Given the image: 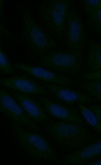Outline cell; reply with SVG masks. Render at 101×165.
I'll return each mask as SVG.
<instances>
[{"label": "cell", "instance_id": "obj_21", "mask_svg": "<svg viewBox=\"0 0 101 165\" xmlns=\"http://www.w3.org/2000/svg\"><path fill=\"white\" fill-rule=\"evenodd\" d=\"M85 165H101V159L96 161H93L86 164Z\"/></svg>", "mask_w": 101, "mask_h": 165}, {"label": "cell", "instance_id": "obj_20", "mask_svg": "<svg viewBox=\"0 0 101 165\" xmlns=\"http://www.w3.org/2000/svg\"><path fill=\"white\" fill-rule=\"evenodd\" d=\"M87 107L101 122V105L94 104L88 105Z\"/></svg>", "mask_w": 101, "mask_h": 165}, {"label": "cell", "instance_id": "obj_9", "mask_svg": "<svg viewBox=\"0 0 101 165\" xmlns=\"http://www.w3.org/2000/svg\"><path fill=\"white\" fill-rule=\"evenodd\" d=\"M0 85L12 91L29 95L41 94L48 91L43 83L24 75H17L1 78Z\"/></svg>", "mask_w": 101, "mask_h": 165}, {"label": "cell", "instance_id": "obj_19", "mask_svg": "<svg viewBox=\"0 0 101 165\" xmlns=\"http://www.w3.org/2000/svg\"><path fill=\"white\" fill-rule=\"evenodd\" d=\"M80 78L87 80H101V69L82 74Z\"/></svg>", "mask_w": 101, "mask_h": 165}, {"label": "cell", "instance_id": "obj_17", "mask_svg": "<svg viewBox=\"0 0 101 165\" xmlns=\"http://www.w3.org/2000/svg\"><path fill=\"white\" fill-rule=\"evenodd\" d=\"M77 105L85 121L101 135V122L87 106L83 104H78Z\"/></svg>", "mask_w": 101, "mask_h": 165}, {"label": "cell", "instance_id": "obj_13", "mask_svg": "<svg viewBox=\"0 0 101 165\" xmlns=\"http://www.w3.org/2000/svg\"><path fill=\"white\" fill-rule=\"evenodd\" d=\"M11 93L24 110L35 121L45 123L50 121V117L38 99L13 91Z\"/></svg>", "mask_w": 101, "mask_h": 165}, {"label": "cell", "instance_id": "obj_3", "mask_svg": "<svg viewBox=\"0 0 101 165\" xmlns=\"http://www.w3.org/2000/svg\"><path fill=\"white\" fill-rule=\"evenodd\" d=\"M24 40L30 53L37 55L58 46L51 34L35 21L29 11L23 14Z\"/></svg>", "mask_w": 101, "mask_h": 165}, {"label": "cell", "instance_id": "obj_1", "mask_svg": "<svg viewBox=\"0 0 101 165\" xmlns=\"http://www.w3.org/2000/svg\"><path fill=\"white\" fill-rule=\"evenodd\" d=\"M45 132L63 148L81 147L91 138L89 130L81 125L63 121H50L44 123Z\"/></svg>", "mask_w": 101, "mask_h": 165}, {"label": "cell", "instance_id": "obj_15", "mask_svg": "<svg viewBox=\"0 0 101 165\" xmlns=\"http://www.w3.org/2000/svg\"><path fill=\"white\" fill-rule=\"evenodd\" d=\"M87 67L92 71L101 69V44L93 40L88 46Z\"/></svg>", "mask_w": 101, "mask_h": 165}, {"label": "cell", "instance_id": "obj_14", "mask_svg": "<svg viewBox=\"0 0 101 165\" xmlns=\"http://www.w3.org/2000/svg\"><path fill=\"white\" fill-rule=\"evenodd\" d=\"M84 11L90 19L92 29L101 38V0H83Z\"/></svg>", "mask_w": 101, "mask_h": 165}, {"label": "cell", "instance_id": "obj_16", "mask_svg": "<svg viewBox=\"0 0 101 165\" xmlns=\"http://www.w3.org/2000/svg\"><path fill=\"white\" fill-rule=\"evenodd\" d=\"M80 84L87 94L101 104V80H87Z\"/></svg>", "mask_w": 101, "mask_h": 165}, {"label": "cell", "instance_id": "obj_12", "mask_svg": "<svg viewBox=\"0 0 101 165\" xmlns=\"http://www.w3.org/2000/svg\"><path fill=\"white\" fill-rule=\"evenodd\" d=\"M43 84L60 102L72 106L78 104L92 102L95 100L89 95L64 85L43 82Z\"/></svg>", "mask_w": 101, "mask_h": 165}, {"label": "cell", "instance_id": "obj_4", "mask_svg": "<svg viewBox=\"0 0 101 165\" xmlns=\"http://www.w3.org/2000/svg\"><path fill=\"white\" fill-rule=\"evenodd\" d=\"M41 67L60 74L80 72L84 65L81 53L69 50H55L48 52L41 60Z\"/></svg>", "mask_w": 101, "mask_h": 165}, {"label": "cell", "instance_id": "obj_18", "mask_svg": "<svg viewBox=\"0 0 101 165\" xmlns=\"http://www.w3.org/2000/svg\"><path fill=\"white\" fill-rule=\"evenodd\" d=\"M0 68L1 71L7 74H13L15 72V68L6 53L1 48L0 49Z\"/></svg>", "mask_w": 101, "mask_h": 165}, {"label": "cell", "instance_id": "obj_11", "mask_svg": "<svg viewBox=\"0 0 101 165\" xmlns=\"http://www.w3.org/2000/svg\"><path fill=\"white\" fill-rule=\"evenodd\" d=\"M15 67L31 77L43 82L70 86L72 82L63 74L56 72L42 67L27 65L23 63H14Z\"/></svg>", "mask_w": 101, "mask_h": 165}, {"label": "cell", "instance_id": "obj_7", "mask_svg": "<svg viewBox=\"0 0 101 165\" xmlns=\"http://www.w3.org/2000/svg\"><path fill=\"white\" fill-rule=\"evenodd\" d=\"M46 113L51 118L60 121L85 125L86 122L79 110L72 106L64 104L58 100L48 97L38 98Z\"/></svg>", "mask_w": 101, "mask_h": 165}, {"label": "cell", "instance_id": "obj_6", "mask_svg": "<svg viewBox=\"0 0 101 165\" xmlns=\"http://www.w3.org/2000/svg\"><path fill=\"white\" fill-rule=\"evenodd\" d=\"M0 111L10 121L31 130H38L36 122L24 110L16 98L7 90L0 89Z\"/></svg>", "mask_w": 101, "mask_h": 165}, {"label": "cell", "instance_id": "obj_2", "mask_svg": "<svg viewBox=\"0 0 101 165\" xmlns=\"http://www.w3.org/2000/svg\"><path fill=\"white\" fill-rule=\"evenodd\" d=\"M13 129L20 149L30 157L43 161L57 158L56 151L42 134L18 126Z\"/></svg>", "mask_w": 101, "mask_h": 165}, {"label": "cell", "instance_id": "obj_8", "mask_svg": "<svg viewBox=\"0 0 101 165\" xmlns=\"http://www.w3.org/2000/svg\"><path fill=\"white\" fill-rule=\"evenodd\" d=\"M65 33L69 50L81 53L85 43L84 27L80 15L72 9L70 8L68 12Z\"/></svg>", "mask_w": 101, "mask_h": 165}, {"label": "cell", "instance_id": "obj_10", "mask_svg": "<svg viewBox=\"0 0 101 165\" xmlns=\"http://www.w3.org/2000/svg\"><path fill=\"white\" fill-rule=\"evenodd\" d=\"M101 158V138L86 146L69 154L65 155L56 164L60 165H85Z\"/></svg>", "mask_w": 101, "mask_h": 165}, {"label": "cell", "instance_id": "obj_5", "mask_svg": "<svg viewBox=\"0 0 101 165\" xmlns=\"http://www.w3.org/2000/svg\"><path fill=\"white\" fill-rule=\"evenodd\" d=\"M71 6L68 0L50 1L41 7L42 19L50 27L53 34L62 37L65 33L66 22Z\"/></svg>", "mask_w": 101, "mask_h": 165}]
</instances>
